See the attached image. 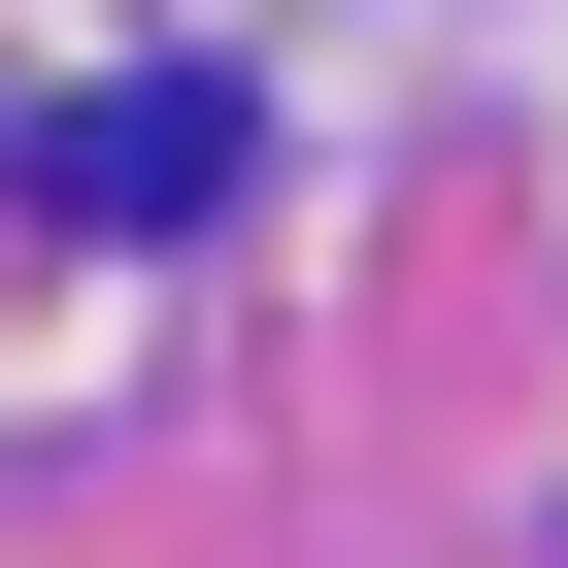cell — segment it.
I'll use <instances>...</instances> for the list:
<instances>
[{"instance_id":"obj_1","label":"cell","mask_w":568,"mask_h":568,"mask_svg":"<svg viewBox=\"0 0 568 568\" xmlns=\"http://www.w3.org/2000/svg\"><path fill=\"white\" fill-rule=\"evenodd\" d=\"M68 201H101V234H201V201H234V101H201V68H134V101L68 134Z\"/></svg>"}]
</instances>
